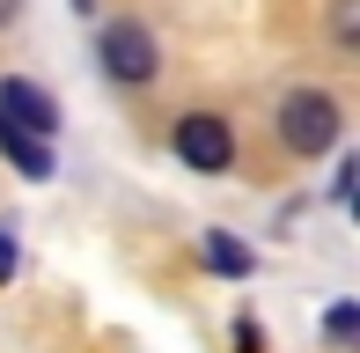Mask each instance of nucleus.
<instances>
[{
  "mask_svg": "<svg viewBox=\"0 0 360 353\" xmlns=\"http://www.w3.org/2000/svg\"><path fill=\"white\" fill-rule=\"evenodd\" d=\"M280 140L294 155H323L338 140V103L331 96H316V89H302V96H287L280 103Z\"/></svg>",
  "mask_w": 360,
  "mask_h": 353,
  "instance_id": "nucleus-1",
  "label": "nucleus"
},
{
  "mask_svg": "<svg viewBox=\"0 0 360 353\" xmlns=\"http://www.w3.org/2000/svg\"><path fill=\"white\" fill-rule=\"evenodd\" d=\"M96 52H103V74H110V82H155V37H147L140 23H110Z\"/></svg>",
  "mask_w": 360,
  "mask_h": 353,
  "instance_id": "nucleus-2",
  "label": "nucleus"
},
{
  "mask_svg": "<svg viewBox=\"0 0 360 353\" xmlns=\"http://www.w3.org/2000/svg\"><path fill=\"white\" fill-rule=\"evenodd\" d=\"M176 155H184L191 169H228L236 162V140H228V118H214V110H191L184 125H176Z\"/></svg>",
  "mask_w": 360,
  "mask_h": 353,
  "instance_id": "nucleus-3",
  "label": "nucleus"
},
{
  "mask_svg": "<svg viewBox=\"0 0 360 353\" xmlns=\"http://www.w3.org/2000/svg\"><path fill=\"white\" fill-rule=\"evenodd\" d=\"M0 125H15V133H30V140H52L59 110H52V96L37 82H0Z\"/></svg>",
  "mask_w": 360,
  "mask_h": 353,
  "instance_id": "nucleus-4",
  "label": "nucleus"
},
{
  "mask_svg": "<svg viewBox=\"0 0 360 353\" xmlns=\"http://www.w3.org/2000/svg\"><path fill=\"white\" fill-rule=\"evenodd\" d=\"M0 155H8L22 176H52V148H44V140H30V133H15V125H0Z\"/></svg>",
  "mask_w": 360,
  "mask_h": 353,
  "instance_id": "nucleus-5",
  "label": "nucleus"
},
{
  "mask_svg": "<svg viewBox=\"0 0 360 353\" xmlns=\"http://www.w3.org/2000/svg\"><path fill=\"white\" fill-rule=\"evenodd\" d=\"M206 265L228 272V280H243V272H250V250H243L236 236H206Z\"/></svg>",
  "mask_w": 360,
  "mask_h": 353,
  "instance_id": "nucleus-6",
  "label": "nucleus"
},
{
  "mask_svg": "<svg viewBox=\"0 0 360 353\" xmlns=\"http://www.w3.org/2000/svg\"><path fill=\"white\" fill-rule=\"evenodd\" d=\"M331 30H338V44H360V0H338V8H331Z\"/></svg>",
  "mask_w": 360,
  "mask_h": 353,
  "instance_id": "nucleus-7",
  "label": "nucleus"
},
{
  "mask_svg": "<svg viewBox=\"0 0 360 353\" xmlns=\"http://www.w3.org/2000/svg\"><path fill=\"white\" fill-rule=\"evenodd\" d=\"M323 331H331V339H338V346H346V339H353V331H360V309H353V302H338V309H331V316H323Z\"/></svg>",
  "mask_w": 360,
  "mask_h": 353,
  "instance_id": "nucleus-8",
  "label": "nucleus"
},
{
  "mask_svg": "<svg viewBox=\"0 0 360 353\" xmlns=\"http://www.w3.org/2000/svg\"><path fill=\"white\" fill-rule=\"evenodd\" d=\"M15 272V243H8V229H0V280Z\"/></svg>",
  "mask_w": 360,
  "mask_h": 353,
  "instance_id": "nucleus-9",
  "label": "nucleus"
},
{
  "mask_svg": "<svg viewBox=\"0 0 360 353\" xmlns=\"http://www.w3.org/2000/svg\"><path fill=\"white\" fill-rule=\"evenodd\" d=\"M15 8H22V0H0V23H8V15H15Z\"/></svg>",
  "mask_w": 360,
  "mask_h": 353,
  "instance_id": "nucleus-10",
  "label": "nucleus"
}]
</instances>
